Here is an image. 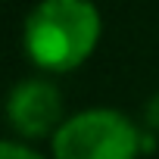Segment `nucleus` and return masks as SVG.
Returning a JSON list of instances; mask_svg holds the SVG:
<instances>
[{
    "mask_svg": "<svg viewBox=\"0 0 159 159\" xmlns=\"http://www.w3.org/2000/svg\"><path fill=\"white\" fill-rule=\"evenodd\" d=\"M103 38L94 0H38L22 22V50L41 75L81 69Z\"/></svg>",
    "mask_w": 159,
    "mask_h": 159,
    "instance_id": "1",
    "label": "nucleus"
},
{
    "mask_svg": "<svg viewBox=\"0 0 159 159\" xmlns=\"http://www.w3.org/2000/svg\"><path fill=\"white\" fill-rule=\"evenodd\" d=\"M0 159H47L25 140H0Z\"/></svg>",
    "mask_w": 159,
    "mask_h": 159,
    "instance_id": "4",
    "label": "nucleus"
},
{
    "mask_svg": "<svg viewBox=\"0 0 159 159\" xmlns=\"http://www.w3.org/2000/svg\"><path fill=\"white\" fill-rule=\"evenodd\" d=\"M3 116H7V125L25 143L44 140V137L50 140L59 131V125L69 119L62 91L47 75H31V78H22L19 84H13L3 103Z\"/></svg>",
    "mask_w": 159,
    "mask_h": 159,
    "instance_id": "3",
    "label": "nucleus"
},
{
    "mask_svg": "<svg viewBox=\"0 0 159 159\" xmlns=\"http://www.w3.org/2000/svg\"><path fill=\"white\" fill-rule=\"evenodd\" d=\"M53 159H137L143 156L140 125L112 106L72 112L50 137Z\"/></svg>",
    "mask_w": 159,
    "mask_h": 159,
    "instance_id": "2",
    "label": "nucleus"
},
{
    "mask_svg": "<svg viewBox=\"0 0 159 159\" xmlns=\"http://www.w3.org/2000/svg\"><path fill=\"white\" fill-rule=\"evenodd\" d=\"M143 128L159 137V91H156V94L147 100V106H143Z\"/></svg>",
    "mask_w": 159,
    "mask_h": 159,
    "instance_id": "5",
    "label": "nucleus"
}]
</instances>
